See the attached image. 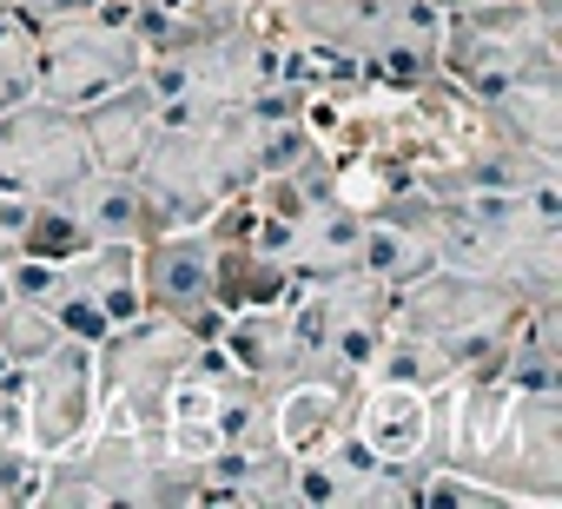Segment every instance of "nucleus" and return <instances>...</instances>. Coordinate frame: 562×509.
I'll return each mask as SVG.
<instances>
[{
  "instance_id": "obj_1",
  "label": "nucleus",
  "mask_w": 562,
  "mask_h": 509,
  "mask_svg": "<svg viewBox=\"0 0 562 509\" xmlns=\"http://www.w3.org/2000/svg\"><path fill=\"white\" fill-rule=\"evenodd\" d=\"M450 470L522 502H562V391L450 377Z\"/></svg>"
},
{
  "instance_id": "obj_2",
  "label": "nucleus",
  "mask_w": 562,
  "mask_h": 509,
  "mask_svg": "<svg viewBox=\"0 0 562 509\" xmlns=\"http://www.w3.org/2000/svg\"><path fill=\"white\" fill-rule=\"evenodd\" d=\"M285 41L325 47L358 67V80L391 93H437V0H285L265 14Z\"/></svg>"
},
{
  "instance_id": "obj_3",
  "label": "nucleus",
  "mask_w": 562,
  "mask_h": 509,
  "mask_svg": "<svg viewBox=\"0 0 562 509\" xmlns=\"http://www.w3.org/2000/svg\"><path fill=\"white\" fill-rule=\"evenodd\" d=\"M133 172L153 185L166 225H205L225 199L258 185V126L245 106H205V113L159 120Z\"/></svg>"
},
{
  "instance_id": "obj_4",
  "label": "nucleus",
  "mask_w": 562,
  "mask_h": 509,
  "mask_svg": "<svg viewBox=\"0 0 562 509\" xmlns=\"http://www.w3.org/2000/svg\"><path fill=\"white\" fill-rule=\"evenodd\" d=\"M278 60H285V34L265 14H245L218 34L172 47V54H153L139 67V80L153 87L159 120H179V113H205V106H245L251 93H265L278 80Z\"/></svg>"
},
{
  "instance_id": "obj_5",
  "label": "nucleus",
  "mask_w": 562,
  "mask_h": 509,
  "mask_svg": "<svg viewBox=\"0 0 562 509\" xmlns=\"http://www.w3.org/2000/svg\"><path fill=\"white\" fill-rule=\"evenodd\" d=\"M205 338L179 318H159V312H139L133 325H113L100 344H93V423H166V397L172 384L186 377L192 351Z\"/></svg>"
},
{
  "instance_id": "obj_6",
  "label": "nucleus",
  "mask_w": 562,
  "mask_h": 509,
  "mask_svg": "<svg viewBox=\"0 0 562 509\" xmlns=\"http://www.w3.org/2000/svg\"><path fill=\"white\" fill-rule=\"evenodd\" d=\"M146 67V47L126 21V0H100L87 14H60L34 27V93L54 106H93Z\"/></svg>"
},
{
  "instance_id": "obj_7",
  "label": "nucleus",
  "mask_w": 562,
  "mask_h": 509,
  "mask_svg": "<svg viewBox=\"0 0 562 509\" xmlns=\"http://www.w3.org/2000/svg\"><path fill=\"white\" fill-rule=\"evenodd\" d=\"M522 312H529V298H516L509 285H490V279H470V272H450V265H430L424 279L391 292V325H411V331L437 338L443 358L457 364V377L470 364H483L516 331Z\"/></svg>"
},
{
  "instance_id": "obj_8",
  "label": "nucleus",
  "mask_w": 562,
  "mask_h": 509,
  "mask_svg": "<svg viewBox=\"0 0 562 509\" xmlns=\"http://www.w3.org/2000/svg\"><path fill=\"white\" fill-rule=\"evenodd\" d=\"M87 172H93V146L74 106H54L41 93L0 106V185L34 199H67Z\"/></svg>"
},
{
  "instance_id": "obj_9",
  "label": "nucleus",
  "mask_w": 562,
  "mask_h": 509,
  "mask_svg": "<svg viewBox=\"0 0 562 509\" xmlns=\"http://www.w3.org/2000/svg\"><path fill=\"white\" fill-rule=\"evenodd\" d=\"M139 305L159 318L192 325L199 338H218V238L212 225H172L139 245Z\"/></svg>"
},
{
  "instance_id": "obj_10",
  "label": "nucleus",
  "mask_w": 562,
  "mask_h": 509,
  "mask_svg": "<svg viewBox=\"0 0 562 509\" xmlns=\"http://www.w3.org/2000/svg\"><path fill=\"white\" fill-rule=\"evenodd\" d=\"M14 391H21L27 450H34V456H60V450L80 443L87 423H93V344L60 338L47 358H34V364L14 371Z\"/></svg>"
},
{
  "instance_id": "obj_11",
  "label": "nucleus",
  "mask_w": 562,
  "mask_h": 509,
  "mask_svg": "<svg viewBox=\"0 0 562 509\" xmlns=\"http://www.w3.org/2000/svg\"><path fill=\"white\" fill-rule=\"evenodd\" d=\"M305 305H312L318 338H325V351L338 358V371L364 377L371 358H378V344H384V331H391V285L351 265V272H338V279L305 285Z\"/></svg>"
},
{
  "instance_id": "obj_12",
  "label": "nucleus",
  "mask_w": 562,
  "mask_h": 509,
  "mask_svg": "<svg viewBox=\"0 0 562 509\" xmlns=\"http://www.w3.org/2000/svg\"><path fill=\"white\" fill-rule=\"evenodd\" d=\"M67 205L80 212V225H87L93 245H146V238L172 231L166 212H159V199H153V185L139 172H120V166H93L67 192Z\"/></svg>"
},
{
  "instance_id": "obj_13",
  "label": "nucleus",
  "mask_w": 562,
  "mask_h": 509,
  "mask_svg": "<svg viewBox=\"0 0 562 509\" xmlns=\"http://www.w3.org/2000/svg\"><path fill=\"white\" fill-rule=\"evenodd\" d=\"M80 126H87V146H93V166H120V172H133V166L146 159L153 133H159V100H153V87L133 73V80L113 87L106 100L80 106Z\"/></svg>"
},
{
  "instance_id": "obj_14",
  "label": "nucleus",
  "mask_w": 562,
  "mask_h": 509,
  "mask_svg": "<svg viewBox=\"0 0 562 509\" xmlns=\"http://www.w3.org/2000/svg\"><path fill=\"white\" fill-rule=\"evenodd\" d=\"M476 120H483V133H503V139H516L529 152L562 159V60L529 73V80H516L490 106H476Z\"/></svg>"
},
{
  "instance_id": "obj_15",
  "label": "nucleus",
  "mask_w": 562,
  "mask_h": 509,
  "mask_svg": "<svg viewBox=\"0 0 562 509\" xmlns=\"http://www.w3.org/2000/svg\"><path fill=\"white\" fill-rule=\"evenodd\" d=\"M358 437L384 456V463H417L424 430H430V391H404V384H358V410H351ZM424 470V463H417ZM430 476V470H424Z\"/></svg>"
},
{
  "instance_id": "obj_16",
  "label": "nucleus",
  "mask_w": 562,
  "mask_h": 509,
  "mask_svg": "<svg viewBox=\"0 0 562 509\" xmlns=\"http://www.w3.org/2000/svg\"><path fill=\"white\" fill-rule=\"evenodd\" d=\"M358 231H364V212L351 199H331L305 218H292V238H285V265L299 285H318V279H338L358 265Z\"/></svg>"
},
{
  "instance_id": "obj_17",
  "label": "nucleus",
  "mask_w": 562,
  "mask_h": 509,
  "mask_svg": "<svg viewBox=\"0 0 562 509\" xmlns=\"http://www.w3.org/2000/svg\"><path fill=\"white\" fill-rule=\"evenodd\" d=\"M358 384L364 377H345V384H285V391H278V443H285V456H312L338 430H351Z\"/></svg>"
},
{
  "instance_id": "obj_18",
  "label": "nucleus",
  "mask_w": 562,
  "mask_h": 509,
  "mask_svg": "<svg viewBox=\"0 0 562 509\" xmlns=\"http://www.w3.org/2000/svg\"><path fill=\"white\" fill-rule=\"evenodd\" d=\"M54 285L93 298L113 325H133L146 305H139V245H87L80 259L54 265Z\"/></svg>"
},
{
  "instance_id": "obj_19",
  "label": "nucleus",
  "mask_w": 562,
  "mask_h": 509,
  "mask_svg": "<svg viewBox=\"0 0 562 509\" xmlns=\"http://www.w3.org/2000/svg\"><path fill=\"white\" fill-rule=\"evenodd\" d=\"M331 199H345V166H338V152L318 139L299 166H285V172H265L258 185H251V205L258 212H271V218H305V212H318V205H331Z\"/></svg>"
},
{
  "instance_id": "obj_20",
  "label": "nucleus",
  "mask_w": 562,
  "mask_h": 509,
  "mask_svg": "<svg viewBox=\"0 0 562 509\" xmlns=\"http://www.w3.org/2000/svg\"><path fill=\"white\" fill-rule=\"evenodd\" d=\"M430 265H437V245H430L417 225L384 218V212H364V231H358V272H371V279H384V285L397 292V285L424 279Z\"/></svg>"
},
{
  "instance_id": "obj_21",
  "label": "nucleus",
  "mask_w": 562,
  "mask_h": 509,
  "mask_svg": "<svg viewBox=\"0 0 562 509\" xmlns=\"http://www.w3.org/2000/svg\"><path fill=\"white\" fill-rule=\"evenodd\" d=\"M364 377H378V384H404V391H443V384L457 377V364L443 358L437 338H424V331H411V325H391Z\"/></svg>"
},
{
  "instance_id": "obj_22",
  "label": "nucleus",
  "mask_w": 562,
  "mask_h": 509,
  "mask_svg": "<svg viewBox=\"0 0 562 509\" xmlns=\"http://www.w3.org/2000/svg\"><path fill=\"white\" fill-rule=\"evenodd\" d=\"M93 238H87V225H80V212L67 205V199H34V212H27V225H21V251L14 259H47V265H67V259H80Z\"/></svg>"
},
{
  "instance_id": "obj_23",
  "label": "nucleus",
  "mask_w": 562,
  "mask_h": 509,
  "mask_svg": "<svg viewBox=\"0 0 562 509\" xmlns=\"http://www.w3.org/2000/svg\"><path fill=\"white\" fill-rule=\"evenodd\" d=\"M54 344H60V325L47 318V305H34V298H0V351H8L14 371L34 364V358H47Z\"/></svg>"
},
{
  "instance_id": "obj_24",
  "label": "nucleus",
  "mask_w": 562,
  "mask_h": 509,
  "mask_svg": "<svg viewBox=\"0 0 562 509\" xmlns=\"http://www.w3.org/2000/svg\"><path fill=\"white\" fill-rule=\"evenodd\" d=\"M8 443H27V430H21V391H14V371L0 377V450Z\"/></svg>"
},
{
  "instance_id": "obj_25",
  "label": "nucleus",
  "mask_w": 562,
  "mask_h": 509,
  "mask_svg": "<svg viewBox=\"0 0 562 509\" xmlns=\"http://www.w3.org/2000/svg\"><path fill=\"white\" fill-rule=\"evenodd\" d=\"M14 8L41 27V21H60V14H87V8H100V0H14Z\"/></svg>"
},
{
  "instance_id": "obj_26",
  "label": "nucleus",
  "mask_w": 562,
  "mask_h": 509,
  "mask_svg": "<svg viewBox=\"0 0 562 509\" xmlns=\"http://www.w3.org/2000/svg\"><path fill=\"white\" fill-rule=\"evenodd\" d=\"M8 371H14V364H8V351H0V377H8Z\"/></svg>"
},
{
  "instance_id": "obj_27",
  "label": "nucleus",
  "mask_w": 562,
  "mask_h": 509,
  "mask_svg": "<svg viewBox=\"0 0 562 509\" xmlns=\"http://www.w3.org/2000/svg\"><path fill=\"white\" fill-rule=\"evenodd\" d=\"M437 8H443V14H450V8H463V0H437Z\"/></svg>"
},
{
  "instance_id": "obj_28",
  "label": "nucleus",
  "mask_w": 562,
  "mask_h": 509,
  "mask_svg": "<svg viewBox=\"0 0 562 509\" xmlns=\"http://www.w3.org/2000/svg\"><path fill=\"white\" fill-rule=\"evenodd\" d=\"M0 8H14V0H0Z\"/></svg>"
},
{
  "instance_id": "obj_29",
  "label": "nucleus",
  "mask_w": 562,
  "mask_h": 509,
  "mask_svg": "<svg viewBox=\"0 0 562 509\" xmlns=\"http://www.w3.org/2000/svg\"><path fill=\"white\" fill-rule=\"evenodd\" d=\"M0 298H8V285H0Z\"/></svg>"
}]
</instances>
